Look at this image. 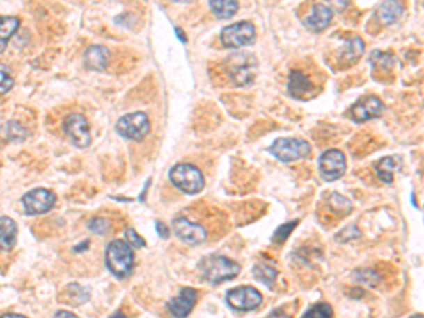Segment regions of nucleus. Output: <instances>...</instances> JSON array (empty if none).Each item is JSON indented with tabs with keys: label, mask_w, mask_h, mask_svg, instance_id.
<instances>
[{
	"label": "nucleus",
	"mask_w": 424,
	"mask_h": 318,
	"mask_svg": "<svg viewBox=\"0 0 424 318\" xmlns=\"http://www.w3.org/2000/svg\"><path fill=\"white\" fill-rule=\"evenodd\" d=\"M198 269L204 280L214 286L226 280H232L241 273V264L223 255L205 256L201 259Z\"/></svg>",
	"instance_id": "nucleus-1"
},
{
	"label": "nucleus",
	"mask_w": 424,
	"mask_h": 318,
	"mask_svg": "<svg viewBox=\"0 0 424 318\" xmlns=\"http://www.w3.org/2000/svg\"><path fill=\"white\" fill-rule=\"evenodd\" d=\"M105 264L115 278L125 279L134 267V253L125 241L113 239L107 246Z\"/></svg>",
	"instance_id": "nucleus-2"
},
{
	"label": "nucleus",
	"mask_w": 424,
	"mask_h": 318,
	"mask_svg": "<svg viewBox=\"0 0 424 318\" xmlns=\"http://www.w3.org/2000/svg\"><path fill=\"white\" fill-rule=\"evenodd\" d=\"M226 74L237 86H246L258 75V60L249 53H235L225 60Z\"/></svg>",
	"instance_id": "nucleus-3"
},
{
	"label": "nucleus",
	"mask_w": 424,
	"mask_h": 318,
	"mask_svg": "<svg viewBox=\"0 0 424 318\" xmlns=\"http://www.w3.org/2000/svg\"><path fill=\"white\" fill-rule=\"evenodd\" d=\"M171 184L184 194L194 196L204 190L205 180L201 170L193 164H175L168 173Z\"/></svg>",
	"instance_id": "nucleus-4"
},
{
	"label": "nucleus",
	"mask_w": 424,
	"mask_h": 318,
	"mask_svg": "<svg viewBox=\"0 0 424 318\" xmlns=\"http://www.w3.org/2000/svg\"><path fill=\"white\" fill-rule=\"evenodd\" d=\"M269 152L281 163H293L311 154V146L303 139L280 138L273 142Z\"/></svg>",
	"instance_id": "nucleus-5"
},
{
	"label": "nucleus",
	"mask_w": 424,
	"mask_h": 318,
	"mask_svg": "<svg viewBox=\"0 0 424 318\" xmlns=\"http://www.w3.org/2000/svg\"><path fill=\"white\" fill-rule=\"evenodd\" d=\"M118 134L133 142H141L150 132V120L145 112H132L122 116L115 126Z\"/></svg>",
	"instance_id": "nucleus-6"
},
{
	"label": "nucleus",
	"mask_w": 424,
	"mask_h": 318,
	"mask_svg": "<svg viewBox=\"0 0 424 318\" xmlns=\"http://www.w3.org/2000/svg\"><path fill=\"white\" fill-rule=\"evenodd\" d=\"M256 40L255 26L249 22L229 24L221 31V42L228 49H241L253 44Z\"/></svg>",
	"instance_id": "nucleus-7"
},
{
	"label": "nucleus",
	"mask_w": 424,
	"mask_h": 318,
	"mask_svg": "<svg viewBox=\"0 0 424 318\" xmlns=\"http://www.w3.org/2000/svg\"><path fill=\"white\" fill-rule=\"evenodd\" d=\"M225 300L232 310L246 312L256 310L262 304L263 297L262 293L252 286H240L230 289L226 293Z\"/></svg>",
	"instance_id": "nucleus-8"
},
{
	"label": "nucleus",
	"mask_w": 424,
	"mask_h": 318,
	"mask_svg": "<svg viewBox=\"0 0 424 318\" xmlns=\"http://www.w3.org/2000/svg\"><path fill=\"white\" fill-rule=\"evenodd\" d=\"M57 201L56 194L47 189H34L22 197V205L27 216L41 215L54 208Z\"/></svg>",
	"instance_id": "nucleus-9"
},
{
	"label": "nucleus",
	"mask_w": 424,
	"mask_h": 318,
	"mask_svg": "<svg viewBox=\"0 0 424 318\" xmlns=\"http://www.w3.org/2000/svg\"><path fill=\"white\" fill-rule=\"evenodd\" d=\"M171 230L181 242L190 246H198L207 241V231L204 226L197 222L188 221L181 215L171 221Z\"/></svg>",
	"instance_id": "nucleus-10"
},
{
	"label": "nucleus",
	"mask_w": 424,
	"mask_h": 318,
	"mask_svg": "<svg viewBox=\"0 0 424 318\" xmlns=\"http://www.w3.org/2000/svg\"><path fill=\"white\" fill-rule=\"evenodd\" d=\"M318 171L325 181L340 180L347 171L345 154L341 150H325L318 159Z\"/></svg>",
	"instance_id": "nucleus-11"
},
{
	"label": "nucleus",
	"mask_w": 424,
	"mask_h": 318,
	"mask_svg": "<svg viewBox=\"0 0 424 318\" xmlns=\"http://www.w3.org/2000/svg\"><path fill=\"white\" fill-rule=\"evenodd\" d=\"M64 132L71 143L78 149H85L91 145L92 136L86 118L81 113H71L64 120Z\"/></svg>",
	"instance_id": "nucleus-12"
},
{
	"label": "nucleus",
	"mask_w": 424,
	"mask_h": 318,
	"mask_svg": "<svg viewBox=\"0 0 424 318\" xmlns=\"http://www.w3.org/2000/svg\"><path fill=\"white\" fill-rule=\"evenodd\" d=\"M384 111L382 101L375 95H365L359 98L347 112V116L354 122H366L373 118H378Z\"/></svg>",
	"instance_id": "nucleus-13"
},
{
	"label": "nucleus",
	"mask_w": 424,
	"mask_h": 318,
	"mask_svg": "<svg viewBox=\"0 0 424 318\" xmlns=\"http://www.w3.org/2000/svg\"><path fill=\"white\" fill-rule=\"evenodd\" d=\"M197 299H198V293L196 289L184 287V289H181V292L177 297L171 299L167 303L168 311L175 318H185L193 311V308L197 303Z\"/></svg>",
	"instance_id": "nucleus-14"
},
{
	"label": "nucleus",
	"mask_w": 424,
	"mask_h": 318,
	"mask_svg": "<svg viewBox=\"0 0 424 318\" xmlns=\"http://www.w3.org/2000/svg\"><path fill=\"white\" fill-rule=\"evenodd\" d=\"M363 50H365V44L362 38H359L358 35H352L350 38L343 40L338 49L340 64H347V65L355 64L363 54Z\"/></svg>",
	"instance_id": "nucleus-15"
},
{
	"label": "nucleus",
	"mask_w": 424,
	"mask_h": 318,
	"mask_svg": "<svg viewBox=\"0 0 424 318\" xmlns=\"http://www.w3.org/2000/svg\"><path fill=\"white\" fill-rule=\"evenodd\" d=\"M333 17H334V13H333L331 8H328L322 3H315V5H313L311 12L306 17L304 23H306V27L310 29L311 31L320 33L329 26Z\"/></svg>",
	"instance_id": "nucleus-16"
},
{
	"label": "nucleus",
	"mask_w": 424,
	"mask_h": 318,
	"mask_svg": "<svg viewBox=\"0 0 424 318\" xmlns=\"http://www.w3.org/2000/svg\"><path fill=\"white\" fill-rule=\"evenodd\" d=\"M111 61V51L104 47V45H89L84 54V63L86 68L92 71H104L107 70L108 64Z\"/></svg>",
	"instance_id": "nucleus-17"
},
{
	"label": "nucleus",
	"mask_w": 424,
	"mask_h": 318,
	"mask_svg": "<svg viewBox=\"0 0 424 318\" xmlns=\"http://www.w3.org/2000/svg\"><path fill=\"white\" fill-rule=\"evenodd\" d=\"M288 90L293 98L306 100L308 94H313L314 85L310 78L300 70H293L289 75Z\"/></svg>",
	"instance_id": "nucleus-18"
},
{
	"label": "nucleus",
	"mask_w": 424,
	"mask_h": 318,
	"mask_svg": "<svg viewBox=\"0 0 424 318\" xmlns=\"http://www.w3.org/2000/svg\"><path fill=\"white\" fill-rule=\"evenodd\" d=\"M403 5L399 2H384L373 12V20L381 26H391L402 17Z\"/></svg>",
	"instance_id": "nucleus-19"
},
{
	"label": "nucleus",
	"mask_w": 424,
	"mask_h": 318,
	"mask_svg": "<svg viewBox=\"0 0 424 318\" xmlns=\"http://www.w3.org/2000/svg\"><path fill=\"white\" fill-rule=\"evenodd\" d=\"M17 223L9 216H0V252H9L17 241Z\"/></svg>",
	"instance_id": "nucleus-20"
},
{
	"label": "nucleus",
	"mask_w": 424,
	"mask_h": 318,
	"mask_svg": "<svg viewBox=\"0 0 424 318\" xmlns=\"http://www.w3.org/2000/svg\"><path fill=\"white\" fill-rule=\"evenodd\" d=\"M402 167V159L395 157V156H388L384 157L378 161L373 163V168L376 171V175L385 184H392L395 173L399 171Z\"/></svg>",
	"instance_id": "nucleus-21"
},
{
	"label": "nucleus",
	"mask_w": 424,
	"mask_h": 318,
	"mask_svg": "<svg viewBox=\"0 0 424 318\" xmlns=\"http://www.w3.org/2000/svg\"><path fill=\"white\" fill-rule=\"evenodd\" d=\"M20 27V20L16 16H0V53L8 47L10 38Z\"/></svg>",
	"instance_id": "nucleus-22"
},
{
	"label": "nucleus",
	"mask_w": 424,
	"mask_h": 318,
	"mask_svg": "<svg viewBox=\"0 0 424 318\" xmlns=\"http://www.w3.org/2000/svg\"><path fill=\"white\" fill-rule=\"evenodd\" d=\"M210 8L217 19L226 20L235 16L240 9V5L233 0H212V2H210Z\"/></svg>",
	"instance_id": "nucleus-23"
},
{
	"label": "nucleus",
	"mask_w": 424,
	"mask_h": 318,
	"mask_svg": "<svg viewBox=\"0 0 424 318\" xmlns=\"http://www.w3.org/2000/svg\"><path fill=\"white\" fill-rule=\"evenodd\" d=\"M277 275H278V271H277V269L274 266L263 263V262H259L253 267V276H255V279L258 282L263 283L267 287L274 285V282L277 279Z\"/></svg>",
	"instance_id": "nucleus-24"
},
{
	"label": "nucleus",
	"mask_w": 424,
	"mask_h": 318,
	"mask_svg": "<svg viewBox=\"0 0 424 318\" xmlns=\"http://www.w3.org/2000/svg\"><path fill=\"white\" fill-rule=\"evenodd\" d=\"M65 292H67V301L71 303L72 305H81L91 299V290L77 283H71Z\"/></svg>",
	"instance_id": "nucleus-25"
},
{
	"label": "nucleus",
	"mask_w": 424,
	"mask_h": 318,
	"mask_svg": "<svg viewBox=\"0 0 424 318\" xmlns=\"http://www.w3.org/2000/svg\"><path fill=\"white\" fill-rule=\"evenodd\" d=\"M3 134H5V138L10 142H22L27 138L29 132L26 130V127L23 125H20L16 120H12L5 125Z\"/></svg>",
	"instance_id": "nucleus-26"
},
{
	"label": "nucleus",
	"mask_w": 424,
	"mask_h": 318,
	"mask_svg": "<svg viewBox=\"0 0 424 318\" xmlns=\"http://www.w3.org/2000/svg\"><path fill=\"white\" fill-rule=\"evenodd\" d=\"M370 63L381 71H384L385 68L388 71H391L393 68V65L396 64V58L393 54L391 53H381V51H373L370 54Z\"/></svg>",
	"instance_id": "nucleus-27"
},
{
	"label": "nucleus",
	"mask_w": 424,
	"mask_h": 318,
	"mask_svg": "<svg viewBox=\"0 0 424 318\" xmlns=\"http://www.w3.org/2000/svg\"><path fill=\"white\" fill-rule=\"evenodd\" d=\"M299 225V221H290L280 225L278 228L274 231V234L272 235V242L281 245L288 241V238L290 237V234L296 230V226Z\"/></svg>",
	"instance_id": "nucleus-28"
},
{
	"label": "nucleus",
	"mask_w": 424,
	"mask_h": 318,
	"mask_svg": "<svg viewBox=\"0 0 424 318\" xmlns=\"http://www.w3.org/2000/svg\"><path fill=\"white\" fill-rule=\"evenodd\" d=\"M333 307L327 303H318L310 307L301 318H333Z\"/></svg>",
	"instance_id": "nucleus-29"
},
{
	"label": "nucleus",
	"mask_w": 424,
	"mask_h": 318,
	"mask_svg": "<svg viewBox=\"0 0 424 318\" xmlns=\"http://www.w3.org/2000/svg\"><path fill=\"white\" fill-rule=\"evenodd\" d=\"M15 85V75L10 67L0 64V95L8 94Z\"/></svg>",
	"instance_id": "nucleus-30"
},
{
	"label": "nucleus",
	"mask_w": 424,
	"mask_h": 318,
	"mask_svg": "<svg viewBox=\"0 0 424 318\" xmlns=\"http://www.w3.org/2000/svg\"><path fill=\"white\" fill-rule=\"evenodd\" d=\"M329 202V208L334 209L338 215H347L348 212L352 211V204L343 196L340 194H333L328 200Z\"/></svg>",
	"instance_id": "nucleus-31"
},
{
	"label": "nucleus",
	"mask_w": 424,
	"mask_h": 318,
	"mask_svg": "<svg viewBox=\"0 0 424 318\" xmlns=\"http://www.w3.org/2000/svg\"><path fill=\"white\" fill-rule=\"evenodd\" d=\"M88 228L97 235H107L111 231V222L107 218L95 216L88 222Z\"/></svg>",
	"instance_id": "nucleus-32"
},
{
	"label": "nucleus",
	"mask_w": 424,
	"mask_h": 318,
	"mask_svg": "<svg viewBox=\"0 0 424 318\" xmlns=\"http://www.w3.org/2000/svg\"><path fill=\"white\" fill-rule=\"evenodd\" d=\"M123 237H125V242L130 246V248H145L146 246V242L145 239L141 238L133 228H126L125 232H123Z\"/></svg>",
	"instance_id": "nucleus-33"
},
{
	"label": "nucleus",
	"mask_w": 424,
	"mask_h": 318,
	"mask_svg": "<svg viewBox=\"0 0 424 318\" xmlns=\"http://www.w3.org/2000/svg\"><path fill=\"white\" fill-rule=\"evenodd\" d=\"M356 226L352 225V226H347V228L344 231H341L338 235H337V241H341V242H347L350 239H354V238H359L358 235H352V232H356Z\"/></svg>",
	"instance_id": "nucleus-34"
},
{
	"label": "nucleus",
	"mask_w": 424,
	"mask_h": 318,
	"mask_svg": "<svg viewBox=\"0 0 424 318\" xmlns=\"http://www.w3.org/2000/svg\"><path fill=\"white\" fill-rule=\"evenodd\" d=\"M156 231H157V234H159V237L162 239H168V237H170V228H168V226L166 223L156 222Z\"/></svg>",
	"instance_id": "nucleus-35"
},
{
	"label": "nucleus",
	"mask_w": 424,
	"mask_h": 318,
	"mask_svg": "<svg viewBox=\"0 0 424 318\" xmlns=\"http://www.w3.org/2000/svg\"><path fill=\"white\" fill-rule=\"evenodd\" d=\"M54 318H78V315L67 310H60L54 314Z\"/></svg>",
	"instance_id": "nucleus-36"
},
{
	"label": "nucleus",
	"mask_w": 424,
	"mask_h": 318,
	"mask_svg": "<svg viewBox=\"0 0 424 318\" xmlns=\"http://www.w3.org/2000/svg\"><path fill=\"white\" fill-rule=\"evenodd\" d=\"M0 318H27L26 315H22V314H17V312H5L0 315Z\"/></svg>",
	"instance_id": "nucleus-37"
},
{
	"label": "nucleus",
	"mask_w": 424,
	"mask_h": 318,
	"mask_svg": "<svg viewBox=\"0 0 424 318\" xmlns=\"http://www.w3.org/2000/svg\"><path fill=\"white\" fill-rule=\"evenodd\" d=\"M88 246H89V241L86 239V241H84L82 244H79L78 246H75L74 251H75V252H84V251L88 249Z\"/></svg>",
	"instance_id": "nucleus-38"
},
{
	"label": "nucleus",
	"mask_w": 424,
	"mask_h": 318,
	"mask_svg": "<svg viewBox=\"0 0 424 318\" xmlns=\"http://www.w3.org/2000/svg\"><path fill=\"white\" fill-rule=\"evenodd\" d=\"M175 33H177V37H178V40H180V41L187 42V37H185V34H184V31H182V30H180V29L177 27V29H175Z\"/></svg>",
	"instance_id": "nucleus-39"
},
{
	"label": "nucleus",
	"mask_w": 424,
	"mask_h": 318,
	"mask_svg": "<svg viewBox=\"0 0 424 318\" xmlns=\"http://www.w3.org/2000/svg\"><path fill=\"white\" fill-rule=\"evenodd\" d=\"M109 318H127L123 312H120V311H116V312H113Z\"/></svg>",
	"instance_id": "nucleus-40"
},
{
	"label": "nucleus",
	"mask_w": 424,
	"mask_h": 318,
	"mask_svg": "<svg viewBox=\"0 0 424 318\" xmlns=\"http://www.w3.org/2000/svg\"><path fill=\"white\" fill-rule=\"evenodd\" d=\"M410 318H423V315H421V314H416V315H413V317H410Z\"/></svg>",
	"instance_id": "nucleus-41"
}]
</instances>
